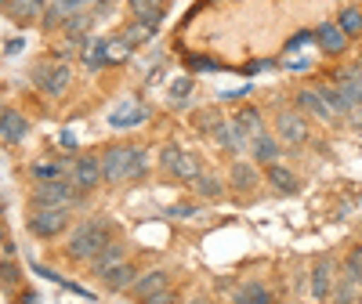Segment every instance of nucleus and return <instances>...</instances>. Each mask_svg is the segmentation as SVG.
Instances as JSON below:
<instances>
[{"instance_id":"obj_39","label":"nucleus","mask_w":362,"mask_h":304,"mask_svg":"<svg viewBox=\"0 0 362 304\" xmlns=\"http://www.w3.org/2000/svg\"><path fill=\"white\" fill-rule=\"evenodd\" d=\"M185 66H189L192 73H221V69H225L218 58H210V54H185Z\"/></svg>"},{"instance_id":"obj_46","label":"nucleus","mask_w":362,"mask_h":304,"mask_svg":"<svg viewBox=\"0 0 362 304\" xmlns=\"http://www.w3.org/2000/svg\"><path fill=\"white\" fill-rule=\"evenodd\" d=\"M247 95H250V83H247V87H235V90H221L218 102H243Z\"/></svg>"},{"instance_id":"obj_6","label":"nucleus","mask_w":362,"mask_h":304,"mask_svg":"<svg viewBox=\"0 0 362 304\" xmlns=\"http://www.w3.org/2000/svg\"><path fill=\"white\" fill-rule=\"evenodd\" d=\"M337 276H341L337 257H334V254L319 257V261L312 264V271H308V297H312V300H319V304H326L329 297H334Z\"/></svg>"},{"instance_id":"obj_17","label":"nucleus","mask_w":362,"mask_h":304,"mask_svg":"<svg viewBox=\"0 0 362 304\" xmlns=\"http://www.w3.org/2000/svg\"><path fill=\"white\" fill-rule=\"evenodd\" d=\"M29 138V119L18 109H0V141L22 145Z\"/></svg>"},{"instance_id":"obj_44","label":"nucleus","mask_w":362,"mask_h":304,"mask_svg":"<svg viewBox=\"0 0 362 304\" xmlns=\"http://www.w3.org/2000/svg\"><path fill=\"white\" fill-rule=\"evenodd\" d=\"M351 76H362V62H348V66L334 69V83L337 80H351Z\"/></svg>"},{"instance_id":"obj_21","label":"nucleus","mask_w":362,"mask_h":304,"mask_svg":"<svg viewBox=\"0 0 362 304\" xmlns=\"http://www.w3.org/2000/svg\"><path fill=\"white\" fill-rule=\"evenodd\" d=\"M148 174V148L145 145H124V177H119V185L124 181H141Z\"/></svg>"},{"instance_id":"obj_24","label":"nucleus","mask_w":362,"mask_h":304,"mask_svg":"<svg viewBox=\"0 0 362 304\" xmlns=\"http://www.w3.org/2000/svg\"><path fill=\"white\" fill-rule=\"evenodd\" d=\"M138 276H141V271H138L131 261H124V264L112 268L109 276L102 279V286H105L109 293H131V286H134V279H138Z\"/></svg>"},{"instance_id":"obj_14","label":"nucleus","mask_w":362,"mask_h":304,"mask_svg":"<svg viewBox=\"0 0 362 304\" xmlns=\"http://www.w3.org/2000/svg\"><path fill=\"white\" fill-rule=\"evenodd\" d=\"M167 8H170L167 0H127L131 18H134V22H145V25H153V29H160V25H163Z\"/></svg>"},{"instance_id":"obj_15","label":"nucleus","mask_w":362,"mask_h":304,"mask_svg":"<svg viewBox=\"0 0 362 304\" xmlns=\"http://www.w3.org/2000/svg\"><path fill=\"white\" fill-rule=\"evenodd\" d=\"M293 109H297V112H305L308 119H322V124H329V119H334V112L326 109V102L319 98V90H315V87H300L297 95H293Z\"/></svg>"},{"instance_id":"obj_4","label":"nucleus","mask_w":362,"mask_h":304,"mask_svg":"<svg viewBox=\"0 0 362 304\" xmlns=\"http://www.w3.org/2000/svg\"><path fill=\"white\" fill-rule=\"evenodd\" d=\"M29 80L37 83V90H44L47 98H62L66 87L73 83V69L69 62H54V58H40V62L29 69Z\"/></svg>"},{"instance_id":"obj_10","label":"nucleus","mask_w":362,"mask_h":304,"mask_svg":"<svg viewBox=\"0 0 362 304\" xmlns=\"http://www.w3.org/2000/svg\"><path fill=\"white\" fill-rule=\"evenodd\" d=\"M98 22H102V18L95 15V8H87V11H80V15H69L66 25H62V37L83 51V44L95 37V25H98Z\"/></svg>"},{"instance_id":"obj_37","label":"nucleus","mask_w":362,"mask_h":304,"mask_svg":"<svg viewBox=\"0 0 362 304\" xmlns=\"http://www.w3.org/2000/svg\"><path fill=\"white\" fill-rule=\"evenodd\" d=\"M334 87H337L341 95L348 98V105H351V109H358V105H362V76H351V80H337Z\"/></svg>"},{"instance_id":"obj_29","label":"nucleus","mask_w":362,"mask_h":304,"mask_svg":"<svg viewBox=\"0 0 362 304\" xmlns=\"http://www.w3.org/2000/svg\"><path fill=\"white\" fill-rule=\"evenodd\" d=\"M232 304H272V290L264 283H257V279L239 283L235 293H232Z\"/></svg>"},{"instance_id":"obj_7","label":"nucleus","mask_w":362,"mask_h":304,"mask_svg":"<svg viewBox=\"0 0 362 304\" xmlns=\"http://www.w3.org/2000/svg\"><path fill=\"white\" fill-rule=\"evenodd\" d=\"M276 138H279L283 148H300L308 141V116L297 112L293 105L279 109L276 112Z\"/></svg>"},{"instance_id":"obj_23","label":"nucleus","mask_w":362,"mask_h":304,"mask_svg":"<svg viewBox=\"0 0 362 304\" xmlns=\"http://www.w3.org/2000/svg\"><path fill=\"white\" fill-rule=\"evenodd\" d=\"M192 189H196V196H199V199L218 203V199H225V192H228V181H225V177H218L214 170H203V174L192 181Z\"/></svg>"},{"instance_id":"obj_35","label":"nucleus","mask_w":362,"mask_h":304,"mask_svg":"<svg viewBox=\"0 0 362 304\" xmlns=\"http://www.w3.org/2000/svg\"><path fill=\"white\" fill-rule=\"evenodd\" d=\"M62 25H66V11L54 4V0H47V8L40 15V29L44 33H62Z\"/></svg>"},{"instance_id":"obj_19","label":"nucleus","mask_w":362,"mask_h":304,"mask_svg":"<svg viewBox=\"0 0 362 304\" xmlns=\"http://www.w3.org/2000/svg\"><path fill=\"white\" fill-rule=\"evenodd\" d=\"M44 8H47V0H4V15H8L15 25H33V22H40Z\"/></svg>"},{"instance_id":"obj_42","label":"nucleus","mask_w":362,"mask_h":304,"mask_svg":"<svg viewBox=\"0 0 362 304\" xmlns=\"http://www.w3.org/2000/svg\"><path fill=\"white\" fill-rule=\"evenodd\" d=\"M196 214H199L196 203H174V206H167V218H196Z\"/></svg>"},{"instance_id":"obj_34","label":"nucleus","mask_w":362,"mask_h":304,"mask_svg":"<svg viewBox=\"0 0 362 304\" xmlns=\"http://www.w3.org/2000/svg\"><path fill=\"white\" fill-rule=\"evenodd\" d=\"M358 293H362V286L341 271V276H337V286H334V297H329V300H334V304H355Z\"/></svg>"},{"instance_id":"obj_20","label":"nucleus","mask_w":362,"mask_h":304,"mask_svg":"<svg viewBox=\"0 0 362 304\" xmlns=\"http://www.w3.org/2000/svg\"><path fill=\"white\" fill-rule=\"evenodd\" d=\"M247 156L257 163V167H268V163H279L283 160V145H279V138L276 134H257L254 141H250V152H247Z\"/></svg>"},{"instance_id":"obj_5","label":"nucleus","mask_w":362,"mask_h":304,"mask_svg":"<svg viewBox=\"0 0 362 304\" xmlns=\"http://www.w3.org/2000/svg\"><path fill=\"white\" fill-rule=\"evenodd\" d=\"M87 192H80L69 177H54V181H37L33 185V206H80Z\"/></svg>"},{"instance_id":"obj_11","label":"nucleus","mask_w":362,"mask_h":304,"mask_svg":"<svg viewBox=\"0 0 362 304\" xmlns=\"http://www.w3.org/2000/svg\"><path fill=\"white\" fill-rule=\"evenodd\" d=\"M80 62H83L90 73L116 66V62H112V37H90V40L83 44V51H80Z\"/></svg>"},{"instance_id":"obj_51","label":"nucleus","mask_w":362,"mask_h":304,"mask_svg":"<svg viewBox=\"0 0 362 304\" xmlns=\"http://www.w3.org/2000/svg\"><path fill=\"white\" fill-rule=\"evenodd\" d=\"M58 145L73 152V148H76V134H73V131H62V134H58Z\"/></svg>"},{"instance_id":"obj_1","label":"nucleus","mask_w":362,"mask_h":304,"mask_svg":"<svg viewBox=\"0 0 362 304\" xmlns=\"http://www.w3.org/2000/svg\"><path fill=\"white\" fill-rule=\"evenodd\" d=\"M116 228H112V221L109 218H102V214H95V218H83L80 225H73L69 228V235H66V257L69 261H76V264H90L95 261L109 242L116 239L112 235Z\"/></svg>"},{"instance_id":"obj_50","label":"nucleus","mask_w":362,"mask_h":304,"mask_svg":"<svg viewBox=\"0 0 362 304\" xmlns=\"http://www.w3.org/2000/svg\"><path fill=\"white\" fill-rule=\"evenodd\" d=\"M348 124H351V131H358V134H362V105L348 112Z\"/></svg>"},{"instance_id":"obj_36","label":"nucleus","mask_w":362,"mask_h":304,"mask_svg":"<svg viewBox=\"0 0 362 304\" xmlns=\"http://www.w3.org/2000/svg\"><path fill=\"white\" fill-rule=\"evenodd\" d=\"M0 290H22V264L18 261H0Z\"/></svg>"},{"instance_id":"obj_45","label":"nucleus","mask_w":362,"mask_h":304,"mask_svg":"<svg viewBox=\"0 0 362 304\" xmlns=\"http://www.w3.org/2000/svg\"><path fill=\"white\" fill-rule=\"evenodd\" d=\"M276 62L272 58H257V62H250V66H243V69H235V73H243V76H254V73H264V69H272Z\"/></svg>"},{"instance_id":"obj_52","label":"nucleus","mask_w":362,"mask_h":304,"mask_svg":"<svg viewBox=\"0 0 362 304\" xmlns=\"http://www.w3.org/2000/svg\"><path fill=\"white\" fill-rule=\"evenodd\" d=\"M22 47H25V40H11V44H8V54H18Z\"/></svg>"},{"instance_id":"obj_31","label":"nucleus","mask_w":362,"mask_h":304,"mask_svg":"<svg viewBox=\"0 0 362 304\" xmlns=\"http://www.w3.org/2000/svg\"><path fill=\"white\" fill-rule=\"evenodd\" d=\"M192 90H196L192 73H189V76H177V80L167 87V105H170V109H185L189 98H192Z\"/></svg>"},{"instance_id":"obj_18","label":"nucleus","mask_w":362,"mask_h":304,"mask_svg":"<svg viewBox=\"0 0 362 304\" xmlns=\"http://www.w3.org/2000/svg\"><path fill=\"white\" fill-rule=\"evenodd\" d=\"M264 181H268V185L276 189L279 196H297V192H300V177H297V174H293L283 160L264 167Z\"/></svg>"},{"instance_id":"obj_2","label":"nucleus","mask_w":362,"mask_h":304,"mask_svg":"<svg viewBox=\"0 0 362 304\" xmlns=\"http://www.w3.org/2000/svg\"><path fill=\"white\" fill-rule=\"evenodd\" d=\"M160 167H163V174H170L174 181H181V185H192V181L203 174V160L196 156V152L174 145V141L160 148Z\"/></svg>"},{"instance_id":"obj_40","label":"nucleus","mask_w":362,"mask_h":304,"mask_svg":"<svg viewBox=\"0 0 362 304\" xmlns=\"http://www.w3.org/2000/svg\"><path fill=\"white\" fill-rule=\"evenodd\" d=\"M308 44H315V29H297V33L286 40V54H293V51H300V47H308Z\"/></svg>"},{"instance_id":"obj_12","label":"nucleus","mask_w":362,"mask_h":304,"mask_svg":"<svg viewBox=\"0 0 362 304\" xmlns=\"http://www.w3.org/2000/svg\"><path fill=\"white\" fill-rule=\"evenodd\" d=\"M124 261H127V242H124V239H112L109 247H105L95 261H90L87 268H90V276H95V279H105L109 271H112V268H119Z\"/></svg>"},{"instance_id":"obj_9","label":"nucleus","mask_w":362,"mask_h":304,"mask_svg":"<svg viewBox=\"0 0 362 304\" xmlns=\"http://www.w3.org/2000/svg\"><path fill=\"white\" fill-rule=\"evenodd\" d=\"M261 167L254 163V160H235L232 167H228V189L235 192V196H250L257 185H261Z\"/></svg>"},{"instance_id":"obj_41","label":"nucleus","mask_w":362,"mask_h":304,"mask_svg":"<svg viewBox=\"0 0 362 304\" xmlns=\"http://www.w3.org/2000/svg\"><path fill=\"white\" fill-rule=\"evenodd\" d=\"M58 8L66 11V18L69 15H80V11H87V8H95V0H54Z\"/></svg>"},{"instance_id":"obj_8","label":"nucleus","mask_w":362,"mask_h":304,"mask_svg":"<svg viewBox=\"0 0 362 304\" xmlns=\"http://www.w3.org/2000/svg\"><path fill=\"white\" fill-rule=\"evenodd\" d=\"M69 181L80 189V192H95L98 185H102V160L98 156H73V163H69Z\"/></svg>"},{"instance_id":"obj_48","label":"nucleus","mask_w":362,"mask_h":304,"mask_svg":"<svg viewBox=\"0 0 362 304\" xmlns=\"http://www.w3.org/2000/svg\"><path fill=\"white\" fill-rule=\"evenodd\" d=\"M112 8H116V0H95V15H98V18H109Z\"/></svg>"},{"instance_id":"obj_56","label":"nucleus","mask_w":362,"mask_h":304,"mask_svg":"<svg viewBox=\"0 0 362 304\" xmlns=\"http://www.w3.org/2000/svg\"><path fill=\"white\" fill-rule=\"evenodd\" d=\"M0 8H4V0H0Z\"/></svg>"},{"instance_id":"obj_25","label":"nucleus","mask_w":362,"mask_h":304,"mask_svg":"<svg viewBox=\"0 0 362 304\" xmlns=\"http://www.w3.org/2000/svg\"><path fill=\"white\" fill-rule=\"evenodd\" d=\"M98 160H102V181L119 185V177H124V145H109Z\"/></svg>"},{"instance_id":"obj_32","label":"nucleus","mask_w":362,"mask_h":304,"mask_svg":"<svg viewBox=\"0 0 362 304\" xmlns=\"http://www.w3.org/2000/svg\"><path fill=\"white\" fill-rule=\"evenodd\" d=\"M315 90H319V98L326 102V109L334 112V119H337V116H348V112H351L348 98L341 95V90H337L334 83H315Z\"/></svg>"},{"instance_id":"obj_47","label":"nucleus","mask_w":362,"mask_h":304,"mask_svg":"<svg viewBox=\"0 0 362 304\" xmlns=\"http://www.w3.org/2000/svg\"><path fill=\"white\" fill-rule=\"evenodd\" d=\"M290 73H308L312 69V58H305V54H297V58H290V62H283Z\"/></svg>"},{"instance_id":"obj_22","label":"nucleus","mask_w":362,"mask_h":304,"mask_svg":"<svg viewBox=\"0 0 362 304\" xmlns=\"http://www.w3.org/2000/svg\"><path fill=\"white\" fill-rule=\"evenodd\" d=\"M167 286H170V271H167V268H153V271H141V276L134 279L131 297H134V300H141V297L160 293V290H167Z\"/></svg>"},{"instance_id":"obj_43","label":"nucleus","mask_w":362,"mask_h":304,"mask_svg":"<svg viewBox=\"0 0 362 304\" xmlns=\"http://www.w3.org/2000/svg\"><path fill=\"white\" fill-rule=\"evenodd\" d=\"M177 300V293L167 286V290H160V293H148V297H141L138 304H174Z\"/></svg>"},{"instance_id":"obj_26","label":"nucleus","mask_w":362,"mask_h":304,"mask_svg":"<svg viewBox=\"0 0 362 304\" xmlns=\"http://www.w3.org/2000/svg\"><path fill=\"white\" fill-rule=\"evenodd\" d=\"M148 119V109L145 105H134V102H127V105H119L112 116H109V127L112 131H127V127H138V124H145Z\"/></svg>"},{"instance_id":"obj_54","label":"nucleus","mask_w":362,"mask_h":304,"mask_svg":"<svg viewBox=\"0 0 362 304\" xmlns=\"http://www.w3.org/2000/svg\"><path fill=\"white\" fill-rule=\"evenodd\" d=\"M189 304H214V300H210V297H192Z\"/></svg>"},{"instance_id":"obj_30","label":"nucleus","mask_w":362,"mask_h":304,"mask_svg":"<svg viewBox=\"0 0 362 304\" xmlns=\"http://www.w3.org/2000/svg\"><path fill=\"white\" fill-rule=\"evenodd\" d=\"M69 163L73 160H37L29 167L33 181H54V177H69Z\"/></svg>"},{"instance_id":"obj_53","label":"nucleus","mask_w":362,"mask_h":304,"mask_svg":"<svg viewBox=\"0 0 362 304\" xmlns=\"http://www.w3.org/2000/svg\"><path fill=\"white\" fill-rule=\"evenodd\" d=\"M8 235H11V232H8V225H4V221H0V247H4V242H11Z\"/></svg>"},{"instance_id":"obj_33","label":"nucleus","mask_w":362,"mask_h":304,"mask_svg":"<svg viewBox=\"0 0 362 304\" xmlns=\"http://www.w3.org/2000/svg\"><path fill=\"white\" fill-rule=\"evenodd\" d=\"M337 25H341V33H344L348 40H358V37H362V8H355V4L341 8Z\"/></svg>"},{"instance_id":"obj_3","label":"nucleus","mask_w":362,"mask_h":304,"mask_svg":"<svg viewBox=\"0 0 362 304\" xmlns=\"http://www.w3.org/2000/svg\"><path fill=\"white\" fill-rule=\"evenodd\" d=\"M69 221H73V210L69 206H33L25 228L33 239H58L69 232Z\"/></svg>"},{"instance_id":"obj_38","label":"nucleus","mask_w":362,"mask_h":304,"mask_svg":"<svg viewBox=\"0 0 362 304\" xmlns=\"http://www.w3.org/2000/svg\"><path fill=\"white\" fill-rule=\"evenodd\" d=\"M341 271H344L348 279H355V283L362 286V242H358V247H351V250H348V257H344Z\"/></svg>"},{"instance_id":"obj_55","label":"nucleus","mask_w":362,"mask_h":304,"mask_svg":"<svg viewBox=\"0 0 362 304\" xmlns=\"http://www.w3.org/2000/svg\"><path fill=\"white\" fill-rule=\"evenodd\" d=\"M0 214H4V196H0Z\"/></svg>"},{"instance_id":"obj_13","label":"nucleus","mask_w":362,"mask_h":304,"mask_svg":"<svg viewBox=\"0 0 362 304\" xmlns=\"http://www.w3.org/2000/svg\"><path fill=\"white\" fill-rule=\"evenodd\" d=\"M315 44H319V51L322 54H329V58H341L344 51H348V37L341 33V25L337 22H322V25H315Z\"/></svg>"},{"instance_id":"obj_16","label":"nucleus","mask_w":362,"mask_h":304,"mask_svg":"<svg viewBox=\"0 0 362 304\" xmlns=\"http://www.w3.org/2000/svg\"><path fill=\"white\" fill-rule=\"evenodd\" d=\"M228 119H232V127L243 134V138H250V141H254L257 134H264V112H261L257 105H239Z\"/></svg>"},{"instance_id":"obj_28","label":"nucleus","mask_w":362,"mask_h":304,"mask_svg":"<svg viewBox=\"0 0 362 304\" xmlns=\"http://www.w3.org/2000/svg\"><path fill=\"white\" fill-rule=\"evenodd\" d=\"M119 40H124L131 51H138V47H145V44H153L156 40V29L153 25H145V22H127L124 29H119Z\"/></svg>"},{"instance_id":"obj_49","label":"nucleus","mask_w":362,"mask_h":304,"mask_svg":"<svg viewBox=\"0 0 362 304\" xmlns=\"http://www.w3.org/2000/svg\"><path fill=\"white\" fill-rule=\"evenodd\" d=\"M15 304H40V293L37 290H18V300Z\"/></svg>"},{"instance_id":"obj_27","label":"nucleus","mask_w":362,"mask_h":304,"mask_svg":"<svg viewBox=\"0 0 362 304\" xmlns=\"http://www.w3.org/2000/svg\"><path fill=\"white\" fill-rule=\"evenodd\" d=\"M225 119H228V116H225L218 105H203V109L192 112V127H196L203 138H214V131L225 124Z\"/></svg>"}]
</instances>
